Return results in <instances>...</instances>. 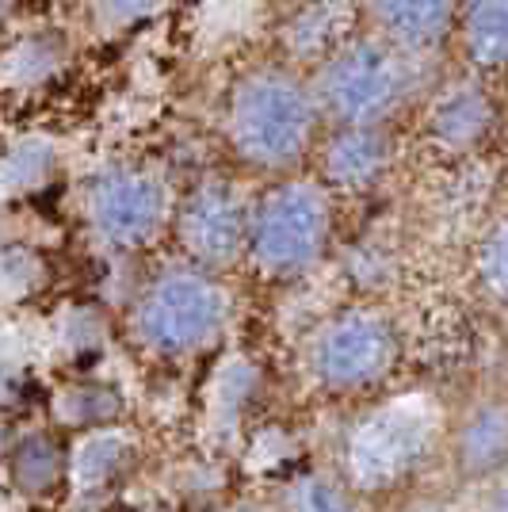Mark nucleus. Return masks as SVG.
Masks as SVG:
<instances>
[{"mask_svg": "<svg viewBox=\"0 0 508 512\" xmlns=\"http://www.w3.org/2000/svg\"><path fill=\"white\" fill-rule=\"evenodd\" d=\"M444 425V406L432 394L424 390L390 394L352 425L344 444V463L367 486L394 482L424 463V455L440 444Z\"/></svg>", "mask_w": 508, "mask_h": 512, "instance_id": "nucleus-7", "label": "nucleus"}, {"mask_svg": "<svg viewBox=\"0 0 508 512\" xmlns=\"http://www.w3.org/2000/svg\"><path fill=\"white\" fill-rule=\"evenodd\" d=\"M394 142L386 127H325L314 150L321 184L333 195H363L390 172Z\"/></svg>", "mask_w": 508, "mask_h": 512, "instance_id": "nucleus-11", "label": "nucleus"}, {"mask_svg": "<svg viewBox=\"0 0 508 512\" xmlns=\"http://www.w3.org/2000/svg\"><path fill=\"white\" fill-rule=\"evenodd\" d=\"M421 65L424 58L360 31L306 77L325 127H386L413 100V92H421Z\"/></svg>", "mask_w": 508, "mask_h": 512, "instance_id": "nucleus-4", "label": "nucleus"}, {"mask_svg": "<svg viewBox=\"0 0 508 512\" xmlns=\"http://www.w3.org/2000/svg\"><path fill=\"white\" fill-rule=\"evenodd\" d=\"M176 195L169 176L142 161H107L81 188V214L92 241L111 256L157 245L172 226Z\"/></svg>", "mask_w": 508, "mask_h": 512, "instance_id": "nucleus-6", "label": "nucleus"}, {"mask_svg": "<svg viewBox=\"0 0 508 512\" xmlns=\"http://www.w3.org/2000/svg\"><path fill=\"white\" fill-rule=\"evenodd\" d=\"M138 463V444L134 436L119 425L77 432L73 444L65 448V490L77 501H96L107 497Z\"/></svg>", "mask_w": 508, "mask_h": 512, "instance_id": "nucleus-13", "label": "nucleus"}, {"mask_svg": "<svg viewBox=\"0 0 508 512\" xmlns=\"http://www.w3.org/2000/svg\"><path fill=\"white\" fill-rule=\"evenodd\" d=\"M463 0H360L363 31L413 58H432L455 35Z\"/></svg>", "mask_w": 508, "mask_h": 512, "instance_id": "nucleus-12", "label": "nucleus"}, {"mask_svg": "<svg viewBox=\"0 0 508 512\" xmlns=\"http://www.w3.org/2000/svg\"><path fill=\"white\" fill-rule=\"evenodd\" d=\"M398 325L379 306H340L306 333L298 348L302 379L325 398L379 390L398 367Z\"/></svg>", "mask_w": 508, "mask_h": 512, "instance_id": "nucleus-5", "label": "nucleus"}, {"mask_svg": "<svg viewBox=\"0 0 508 512\" xmlns=\"http://www.w3.org/2000/svg\"><path fill=\"white\" fill-rule=\"evenodd\" d=\"M421 130L428 146L444 157H470L501 130V104L478 73L447 77L424 100Z\"/></svg>", "mask_w": 508, "mask_h": 512, "instance_id": "nucleus-9", "label": "nucleus"}, {"mask_svg": "<svg viewBox=\"0 0 508 512\" xmlns=\"http://www.w3.org/2000/svg\"><path fill=\"white\" fill-rule=\"evenodd\" d=\"M249 211H253V195L237 180H226V176L199 180L191 192L176 199V211H172L169 230L176 237L180 260L207 268L214 276H226L230 268L245 264Z\"/></svg>", "mask_w": 508, "mask_h": 512, "instance_id": "nucleus-8", "label": "nucleus"}, {"mask_svg": "<svg viewBox=\"0 0 508 512\" xmlns=\"http://www.w3.org/2000/svg\"><path fill=\"white\" fill-rule=\"evenodd\" d=\"M474 272L489 299L508 306V214H501L482 234L478 253H474Z\"/></svg>", "mask_w": 508, "mask_h": 512, "instance_id": "nucleus-19", "label": "nucleus"}, {"mask_svg": "<svg viewBox=\"0 0 508 512\" xmlns=\"http://www.w3.org/2000/svg\"><path fill=\"white\" fill-rule=\"evenodd\" d=\"M161 8V0H96V20L104 31H127Z\"/></svg>", "mask_w": 508, "mask_h": 512, "instance_id": "nucleus-21", "label": "nucleus"}, {"mask_svg": "<svg viewBox=\"0 0 508 512\" xmlns=\"http://www.w3.org/2000/svg\"><path fill=\"white\" fill-rule=\"evenodd\" d=\"M505 146H508V142H505Z\"/></svg>", "mask_w": 508, "mask_h": 512, "instance_id": "nucleus-23", "label": "nucleus"}, {"mask_svg": "<svg viewBox=\"0 0 508 512\" xmlns=\"http://www.w3.org/2000/svg\"><path fill=\"white\" fill-rule=\"evenodd\" d=\"M451 39L470 73L508 77V0H463Z\"/></svg>", "mask_w": 508, "mask_h": 512, "instance_id": "nucleus-14", "label": "nucleus"}, {"mask_svg": "<svg viewBox=\"0 0 508 512\" xmlns=\"http://www.w3.org/2000/svg\"><path fill=\"white\" fill-rule=\"evenodd\" d=\"M360 31V0H295L276 23L279 62L310 73Z\"/></svg>", "mask_w": 508, "mask_h": 512, "instance_id": "nucleus-10", "label": "nucleus"}, {"mask_svg": "<svg viewBox=\"0 0 508 512\" xmlns=\"http://www.w3.org/2000/svg\"><path fill=\"white\" fill-rule=\"evenodd\" d=\"M455 455L463 470H493L508 459V398L489 394L455 425Z\"/></svg>", "mask_w": 508, "mask_h": 512, "instance_id": "nucleus-15", "label": "nucleus"}, {"mask_svg": "<svg viewBox=\"0 0 508 512\" xmlns=\"http://www.w3.org/2000/svg\"><path fill=\"white\" fill-rule=\"evenodd\" d=\"M291 509L295 512H348V501L344 493L325 482V478H306L298 482L295 493H291Z\"/></svg>", "mask_w": 508, "mask_h": 512, "instance_id": "nucleus-20", "label": "nucleus"}, {"mask_svg": "<svg viewBox=\"0 0 508 512\" xmlns=\"http://www.w3.org/2000/svg\"><path fill=\"white\" fill-rule=\"evenodd\" d=\"M218 123L233 161L268 180L306 169L325 130L310 77L287 62L241 69L226 88Z\"/></svg>", "mask_w": 508, "mask_h": 512, "instance_id": "nucleus-1", "label": "nucleus"}, {"mask_svg": "<svg viewBox=\"0 0 508 512\" xmlns=\"http://www.w3.org/2000/svg\"><path fill=\"white\" fill-rule=\"evenodd\" d=\"M119 417H123V394L100 379H81V383H69L54 394V421L69 428L73 436L119 425Z\"/></svg>", "mask_w": 508, "mask_h": 512, "instance_id": "nucleus-17", "label": "nucleus"}, {"mask_svg": "<svg viewBox=\"0 0 508 512\" xmlns=\"http://www.w3.org/2000/svg\"><path fill=\"white\" fill-rule=\"evenodd\" d=\"M233 325V291L226 279L172 260L138 287L127 310V333L153 360H195L226 341Z\"/></svg>", "mask_w": 508, "mask_h": 512, "instance_id": "nucleus-2", "label": "nucleus"}, {"mask_svg": "<svg viewBox=\"0 0 508 512\" xmlns=\"http://www.w3.org/2000/svg\"><path fill=\"white\" fill-rule=\"evenodd\" d=\"M337 230V195L318 176H279L253 195L245 264L264 283H298L318 272Z\"/></svg>", "mask_w": 508, "mask_h": 512, "instance_id": "nucleus-3", "label": "nucleus"}, {"mask_svg": "<svg viewBox=\"0 0 508 512\" xmlns=\"http://www.w3.org/2000/svg\"><path fill=\"white\" fill-rule=\"evenodd\" d=\"M256 390H260V363L249 360V356H226L211 375V394H207L211 421L237 425L241 409L249 406Z\"/></svg>", "mask_w": 508, "mask_h": 512, "instance_id": "nucleus-18", "label": "nucleus"}, {"mask_svg": "<svg viewBox=\"0 0 508 512\" xmlns=\"http://www.w3.org/2000/svg\"><path fill=\"white\" fill-rule=\"evenodd\" d=\"M8 482L27 501H50L65 490V448L54 432H27L8 448Z\"/></svg>", "mask_w": 508, "mask_h": 512, "instance_id": "nucleus-16", "label": "nucleus"}, {"mask_svg": "<svg viewBox=\"0 0 508 512\" xmlns=\"http://www.w3.org/2000/svg\"><path fill=\"white\" fill-rule=\"evenodd\" d=\"M241 512H253V509H241Z\"/></svg>", "mask_w": 508, "mask_h": 512, "instance_id": "nucleus-22", "label": "nucleus"}]
</instances>
